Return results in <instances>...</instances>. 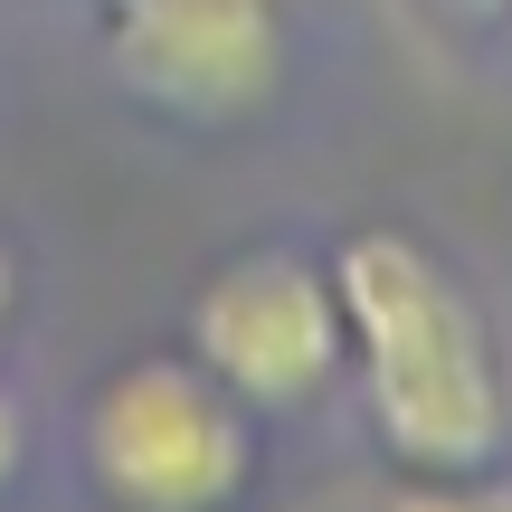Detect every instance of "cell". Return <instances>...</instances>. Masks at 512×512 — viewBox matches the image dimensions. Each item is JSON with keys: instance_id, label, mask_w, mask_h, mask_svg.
<instances>
[{"instance_id": "obj_2", "label": "cell", "mask_w": 512, "mask_h": 512, "mask_svg": "<svg viewBox=\"0 0 512 512\" xmlns=\"http://www.w3.org/2000/svg\"><path fill=\"white\" fill-rule=\"evenodd\" d=\"M76 456L114 512H228L256 475V408L190 351H133L86 389Z\"/></svg>"}, {"instance_id": "obj_7", "label": "cell", "mask_w": 512, "mask_h": 512, "mask_svg": "<svg viewBox=\"0 0 512 512\" xmlns=\"http://www.w3.org/2000/svg\"><path fill=\"white\" fill-rule=\"evenodd\" d=\"M10 304H19V266H10V247H0V323H10Z\"/></svg>"}, {"instance_id": "obj_5", "label": "cell", "mask_w": 512, "mask_h": 512, "mask_svg": "<svg viewBox=\"0 0 512 512\" xmlns=\"http://www.w3.org/2000/svg\"><path fill=\"white\" fill-rule=\"evenodd\" d=\"M389 512H512V484H484L475 465H456V475H418Z\"/></svg>"}, {"instance_id": "obj_6", "label": "cell", "mask_w": 512, "mask_h": 512, "mask_svg": "<svg viewBox=\"0 0 512 512\" xmlns=\"http://www.w3.org/2000/svg\"><path fill=\"white\" fill-rule=\"evenodd\" d=\"M19 456H29V418H19V389L0 380V484L19 475Z\"/></svg>"}, {"instance_id": "obj_1", "label": "cell", "mask_w": 512, "mask_h": 512, "mask_svg": "<svg viewBox=\"0 0 512 512\" xmlns=\"http://www.w3.org/2000/svg\"><path fill=\"white\" fill-rule=\"evenodd\" d=\"M332 294H342V361L361 370L370 427L399 465L418 475H456L503 446V351L484 304L446 275V256L408 228H351L323 256Z\"/></svg>"}, {"instance_id": "obj_3", "label": "cell", "mask_w": 512, "mask_h": 512, "mask_svg": "<svg viewBox=\"0 0 512 512\" xmlns=\"http://www.w3.org/2000/svg\"><path fill=\"white\" fill-rule=\"evenodd\" d=\"M190 361L219 389H238L247 408H304L332 389L342 370V294H332V266L304 247H238L200 275L181 323Z\"/></svg>"}, {"instance_id": "obj_4", "label": "cell", "mask_w": 512, "mask_h": 512, "mask_svg": "<svg viewBox=\"0 0 512 512\" xmlns=\"http://www.w3.org/2000/svg\"><path fill=\"white\" fill-rule=\"evenodd\" d=\"M285 0H105V67L171 124H256L285 95Z\"/></svg>"}]
</instances>
